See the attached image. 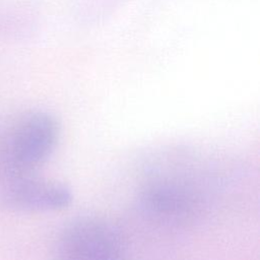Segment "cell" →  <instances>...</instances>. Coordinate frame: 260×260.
Wrapping results in <instances>:
<instances>
[{"mask_svg": "<svg viewBox=\"0 0 260 260\" xmlns=\"http://www.w3.org/2000/svg\"><path fill=\"white\" fill-rule=\"evenodd\" d=\"M72 199V190L65 183L27 174L10 181L2 194L6 207L26 212L60 210L70 205Z\"/></svg>", "mask_w": 260, "mask_h": 260, "instance_id": "cell-3", "label": "cell"}, {"mask_svg": "<svg viewBox=\"0 0 260 260\" xmlns=\"http://www.w3.org/2000/svg\"><path fill=\"white\" fill-rule=\"evenodd\" d=\"M60 138V124L47 111H32L14 125L8 138L7 157L11 168L27 174L45 164L55 151Z\"/></svg>", "mask_w": 260, "mask_h": 260, "instance_id": "cell-2", "label": "cell"}, {"mask_svg": "<svg viewBox=\"0 0 260 260\" xmlns=\"http://www.w3.org/2000/svg\"><path fill=\"white\" fill-rule=\"evenodd\" d=\"M56 260H126L120 231L99 216H81L68 222L58 235Z\"/></svg>", "mask_w": 260, "mask_h": 260, "instance_id": "cell-1", "label": "cell"}]
</instances>
